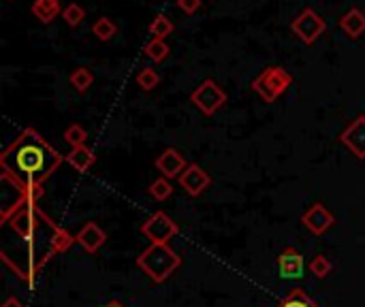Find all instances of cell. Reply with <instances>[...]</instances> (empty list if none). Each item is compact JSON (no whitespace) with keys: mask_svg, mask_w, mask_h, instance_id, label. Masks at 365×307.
Returning <instances> with one entry per match:
<instances>
[{"mask_svg":"<svg viewBox=\"0 0 365 307\" xmlns=\"http://www.w3.org/2000/svg\"><path fill=\"white\" fill-rule=\"evenodd\" d=\"M77 243L88 252V254H96L107 241V235H105V230L96 224V222H88L79 233L75 235Z\"/></svg>","mask_w":365,"mask_h":307,"instance_id":"cell-13","label":"cell"},{"mask_svg":"<svg viewBox=\"0 0 365 307\" xmlns=\"http://www.w3.org/2000/svg\"><path fill=\"white\" fill-rule=\"evenodd\" d=\"M66 162H68V167H73L77 173H86L96 162V154L88 145L73 147L68 151V156H66Z\"/></svg>","mask_w":365,"mask_h":307,"instance_id":"cell-14","label":"cell"},{"mask_svg":"<svg viewBox=\"0 0 365 307\" xmlns=\"http://www.w3.org/2000/svg\"><path fill=\"white\" fill-rule=\"evenodd\" d=\"M68 82H71V86L75 88L79 94H86V92L90 90V86L94 84V75H92L88 68L77 66L75 71H73V73L68 75Z\"/></svg>","mask_w":365,"mask_h":307,"instance_id":"cell-18","label":"cell"},{"mask_svg":"<svg viewBox=\"0 0 365 307\" xmlns=\"http://www.w3.org/2000/svg\"><path fill=\"white\" fill-rule=\"evenodd\" d=\"M150 196L156 198V201H167L169 196L174 194V186H171V179H167V177H158L154 179V182L150 184L148 188Z\"/></svg>","mask_w":365,"mask_h":307,"instance_id":"cell-22","label":"cell"},{"mask_svg":"<svg viewBox=\"0 0 365 307\" xmlns=\"http://www.w3.org/2000/svg\"><path fill=\"white\" fill-rule=\"evenodd\" d=\"M278 307H319V303H316L314 299H310L301 288H295L286 299H282L278 303Z\"/></svg>","mask_w":365,"mask_h":307,"instance_id":"cell-21","label":"cell"},{"mask_svg":"<svg viewBox=\"0 0 365 307\" xmlns=\"http://www.w3.org/2000/svg\"><path fill=\"white\" fill-rule=\"evenodd\" d=\"M339 28H342L350 39H357L365 32V13L359 9H350L342 19H339Z\"/></svg>","mask_w":365,"mask_h":307,"instance_id":"cell-16","label":"cell"},{"mask_svg":"<svg viewBox=\"0 0 365 307\" xmlns=\"http://www.w3.org/2000/svg\"><path fill=\"white\" fill-rule=\"evenodd\" d=\"M66 158L58 149H54L37 131L26 128L3 154L0 165L3 173L17 179L24 186H43Z\"/></svg>","mask_w":365,"mask_h":307,"instance_id":"cell-1","label":"cell"},{"mask_svg":"<svg viewBox=\"0 0 365 307\" xmlns=\"http://www.w3.org/2000/svg\"><path fill=\"white\" fill-rule=\"evenodd\" d=\"M180 186L186 190L188 196H201L209 186H212V177L205 169H201L197 162H192L184 169V173L178 177Z\"/></svg>","mask_w":365,"mask_h":307,"instance_id":"cell-7","label":"cell"},{"mask_svg":"<svg viewBox=\"0 0 365 307\" xmlns=\"http://www.w3.org/2000/svg\"><path fill=\"white\" fill-rule=\"evenodd\" d=\"M278 273L282 279H301L306 273V259L303 254L295 248H286L278 256Z\"/></svg>","mask_w":365,"mask_h":307,"instance_id":"cell-10","label":"cell"},{"mask_svg":"<svg viewBox=\"0 0 365 307\" xmlns=\"http://www.w3.org/2000/svg\"><path fill=\"white\" fill-rule=\"evenodd\" d=\"M190 100L194 102V107H197L203 115H214L227 102V92L214 80H205L190 94Z\"/></svg>","mask_w":365,"mask_h":307,"instance_id":"cell-5","label":"cell"},{"mask_svg":"<svg viewBox=\"0 0 365 307\" xmlns=\"http://www.w3.org/2000/svg\"><path fill=\"white\" fill-rule=\"evenodd\" d=\"M303 226L314 235H325L327 230L335 224V216L325 207L323 203H314L312 207L301 216Z\"/></svg>","mask_w":365,"mask_h":307,"instance_id":"cell-8","label":"cell"},{"mask_svg":"<svg viewBox=\"0 0 365 307\" xmlns=\"http://www.w3.org/2000/svg\"><path fill=\"white\" fill-rule=\"evenodd\" d=\"M203 5V0H178V7L186 13V15H194Z\"/></svg>","mask_w":365,"mask_h":307,"instance_id":"cell-27","label":"cell"},{"mask_svg":"<svg viewBox=\"0 0 365 307\" xmlns=\"http://www.w3.org/2000/svg\"><path fill=\"white\" fill-rule=\"evenodd\" d=\"M64 141H66L71 147H82V145H86V141H88L86 128L79 126V124H71L66 131H64Z\"/></svg>","mask_w":365,"mask_h":307,"instance_id":"cell-24","label":"cell"},{"mask_svg":"<svg viewBox=\"0 0 365 307\" xmlns=\"http://www.w3.org/2000/svg\"><path fill=\"white\" fill-rule=\"evenodd\" d=\"M3 307H24V305H21V301H19L17 297H9V299L3 303Z\"/></svg>","mask_w":365,"mask_h":307,"instance_id":"cell-28","label":"cell"},{"mask_svg":"<svg viewBox=\"0 0 365 307\" xmlns=\"http://www.w3.org/2000/svg\"><path fill=\"white\" fill-rule=\"evenodd\" d=\"M331 269H333L331 261L323 254L314 256V259L310 261V273H314V277H319V279H325L331 273Z\"/></svg>","mask_w":365,"mask_h":307,"instance_id":"cell-26","label":"cell"},{"mask_svg":"<svg viewBox=\"0 0 365 307\" xmlns=\"http://www.w3.org/2000/svg\"><path fill=\"white\" fill-rule=\"evenodd\" d=\"M160 84V77H158V73L154 71V68H141L139 73H137V86L143 90V92H152L156 86Z\"/></svg>","mask_w":365,"mask_h":307,"instance_id":"cell-23","label":"cell"},{"mask_svg":"<svg viewBox=\"0 0 365 307\" xmlns=\"http://www.w3.org/2000/svg\"><path fill=\"white\" fill-rule=\"evenodd\" d=\"M188 167L186 158L182 156V154L176 149V147H169L165 149L160 156L156 158V169L160 171L162 177L167 179H174V177H180L184 173V169Z\"/></svg>","mask_w":365,"mask_h":307,"instance_id":"cell-12","label":"cell"},{"mask_svg":"<svg viewBox=\"0 0 365 307\" xmlns=\"http://www.w3.org/2000/svg\"><path fill=\"white\" fill-rule=\"evenodd\" d=\"M293 84V75L282 66H267L259 77H254L252 90L265 100V102H274L278 100L288 86Z\"/></svg>","mask_w":365,"mask_h":307,"instance_id":"cell-3","label":"cell"},{"mask_svg":"<svg viewBox=\"0 0 365 307\" xmlns=\"http://www.w3.org/2000/svg\"><path fill=\"white\" fill-rule=\"evenodd\" d=\"M30 11L41 24H52L62 13L60 0H35V5L30 7Z\"/></svg>","mask_w":365,"mask_h":307,"instance_id":"cell-15","label":"cell"},{"mask_svg":"<svg viewBox=\"0 0 365 307\" xmlns=\"http://www.w3.org/2000/svg\"><path fill=\"white\" fill-rule=\"evenodd\" d=\"M115 32H118V26L111 17H99L92 24V35L103 43L111 41Z\"/></svg>","mask_w":365,"mask_h":307,"instance_id":"cell-17","label":"cell"},{"mask_svg":"<svg viewBox=\"0 0 365 307\" xmlns=\"http://www.w3.org/2000/svg\"><path fill=\"white\" fill-rule=\"evenodd\" d=\"M143 51H145V56H148L150 60H154V62H162V60H167L169 51H171V49H169V45H167L162 39H152V41L145 43Z\"/></svg>","mask_w":365,"mask_h":307,"instance_id":"cell-20","label":"cell"},{"mask_svg":"<svg viewBox=\"0 0 365 307\" xmlns=\"http://www.w3.org/2000/svg\"><path fill=\"white\" fill-rule=\"evenodd\" d=\"M339 141L350 149L355 158L365 160V115L353 120L346 131L339 135Z\"/></svg>","mask_w":365,"mask_h":307,"instance_id":"cell-11","label":"cell"},{"mask_svg":"<svg viewBox=\"0 0 365 307\" xmlns=\"http://www.w3.org/2000/svg\"><path fill=\"white\" fill-rule=\"evenodd\" d=\"M174 30H176V26H174V21L169 19L167 15H156L154 17V21L150 24V35H152V39H167V37H171L174 35Z\"/></svg>","mask_w":365,"mask_h":307,"instance_id":"cell-19","label":"cell"},{"mask_svg":"<svg viewBox=\"0 0 365 307\" xmlns=\"http://www.w3.org/2000/svg\"><path fill=\"white\" fill-rule=\"evenodd\" d=\"M141 233L148 237L152 243H169L180 233V226L165 212H156L154 216H150L148 220L143 222Z\"/></svg>","mask_w":365,"mask_h":307,"instance_id":"cell-6","label":"cell"},{"mask_svg":"<svg viewBox=\"0 0 365 307\" xmlns=\"http://www.w3.org/2000/svg\"><path fill=\"white\" fill-rule=\"evenodd\" d=\"M101 307H124V303H120V301H109V303H105V305H101Z\"/></svg>","mask_w":365,"mask_h":307,"instance_id":"cell-29","label":"cell"},{"mask_svg":"<svg viewBox=\"0 0 365 307\" xmlns=\"http://www.w3.org/2000/svg\"><path fill=\"white\" fill-rule=\"evenodd\" d=\"M39 220H43V214L37 210V203H35V205H28V207L15 212L9 218V224H11V228L15 230V233L21 235L24 239H32Z\"/></svg>","mask_w":365,"mask_h":307,"instance_id":"cell-9","label":"cell"},{"mask_svg":"<svg viewBox=\"0 0 365 307\" xmlns=\"http://www.w3.org/2000/svg\"><path fill=\"white\" fill-rule=\"evenodd\" d=\"M62 19L71 26V28H75V26H79L86 19V11L79 3H71L62 9Z\"/></svg>","mask_w":365,"mask_h":307,"instance_id":"cell-25","label":"cell"},{"mask_svg":"<svg viewBox=\"0 0 365 307\" xmlns=\"http://www.w3.org/2000/svg\"><path fill=\"white\" fill-rule=\"evenodd\" d=\"M290 30L297 35L299 41H303L306 45H312L321 39V35H325L327 30V21L325 17H321L314 9H303L290 24Z\"/></svg>","mask_w":365,"mask_h":307,"instance_id":"cell-4","label":"cell"},{"mask_svg":"<svg viewBox=\"0 0 365 307\" xmlns=\"http://www.w3.org/2000/svg\"><path fill=\"white\" fill-rule=\"evenodd\" d=\"M137 265L152 281L162 284L167 277H171V273L178 271V267L182 265V259L176 250L169 248V243H152L148 250L141 252Z\"/></svg>","mask_w":365,"mask_h":307,"instance_id":"cell-2","label":"cell"}]
</instances>
